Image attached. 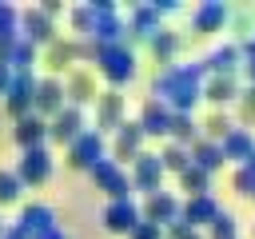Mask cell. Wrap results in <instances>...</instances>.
<instances>
[{
	"instance_id": "obj_1",
	"label": "cell",
	"mask_w": 255,
	"mask_h": 239,
	"mask_svg": "<svg viewBox=\"0 0 255 239\" xmlns=\"http://www.w3.org/2000/svg\"><path fill=\"white\" fill-rule=\"evenodd\" d=\"M108 227H112V231L131 227V207H112V211H108Z\"/></svg>"
}]
</instances>
